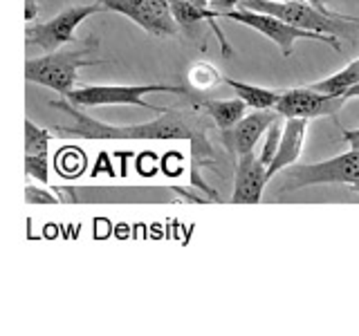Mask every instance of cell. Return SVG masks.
Masks as SVG:
<instances>
[{
	"mask_svg": "<svg viewBox=\"0 0 359 336\" xmlns=\"http://www.w3.org/2000/svg\"><path fill=\"white\" fill-rule=\"evenodd\" d=\"M50 108L61 110L72 117L70 126L50 128L54 137L63 139H90V141H180L187 139L191 144V186L202 190L207 197H216L218 193L202 179V168L216 164V153L211 148L209 130L216 126L209 115L200 108H166L155 119L146 123H130V126H110L88 112L72 101L56 99L50 101Z\"/></svg>",
	"mask_w": 359,
	"mask_h": 336,
	"instance_id": "1",
	"label": "cell"
},
{
	"mask_svg": "<svg viewBox=\"0 0 359 336\" xmlns=\"http://www.w3.org/2000/svg\"><path fill=\"white\" fill-rule=\"evenodd\" d=\"M238 7L263 11V14L278 16L290 25L308 29L325 36H337L355 43V31L359 29V18L339 14L334 9H319L306 0H287V3H272V0H241Z\"/></svg>",
	"mask_w": 359,
	"mask_h": 336,
	"instance_id": "2",
	"label": "cell"
},
{
	"mask_svg": "<svg viewBox=\"0 0 359 336\" xmlns=\"http://www.w3.org/2000/svg\"><path fill=\"white\" fill-rule=\"evenodd\" d=\"M97 48V38H86L81 48H59L45 56H39V59H27L25 78L29 83L45 85L61 97H67L74 90L76 74L81 67L106 63L104 59H93Z\"/></svg>",
	"mask_w": 359,
	"mask_h": 336,
	"instance_id": "3",
	"label": "cell"
},
{
	"mask_svg": "<svg viewBox=\"0 0 359 336\" xmlns=\"http://www.w3.org/2000/svg\"><path fill=\"white\" fill-rule=\"evenodd\" d=\"M276 197H285L314 184H357L359 182V150L351 148L317 164H292L276 173Z\"/></svg>",
	"mask_w": 359,
	"mask_h": 336,
	"instance_id": "4",
	"label": "cell"
},
{
	"mask_svg": "<svg viewBox=\"0 0 359 336\" xmlns=\"http://www.w3.org/2000/svg\"><path fill=\"white\" fill-rule=\"evenodd\" d=\"M189 94L182 85L168 83H144V85H81L74 88L65 99L81 108H101V106H137L151 112H164L166 108H157L149 101H144V94Z\"/></svg>",
	"mask_w": 359,
	"mask_h": 336,
	"instance_id": "5",
	"label": "cell"
},
{
	"mask_svg": "<svg viewBox=\"0 0 359 336\" xmlns=\"http://www.w3.org/2000/svg\"><path fill=\"white\" fill-rule=\"evenodd\" d=\"M220 18H227L233 22H241V25H247L256 31H261L263 36H267L269 41H274L280 52H283L285 59H290L292 52H294V43L306 38V41H321L325 45H330L334 52H341V41L337 36H325V34H314L308 29H301L290 25V22L280 20L278 16L272 14H263V11H254V9H245V7H236L231 11H224Z\"/></svg>",
	"mask_w": 359,
	"mask_h": 336,
	"instance_id": "6",
	"label": "cell"
},
{
	"mask_svg": "<svg viewBox=\"0 0 359 336\" xmlns=\"http://www.w3.org/2000/svg\"><path fill=\"white\" fill-rule=\"evenodd\" d=\"M106 11L104 5H99L93 0V5H70L63 11H59L54 18L48 22H36V25H27L25 29V41L27 48H36L43 52H54L74 41V31L81 22L90 16Z\"/></svg>",
	"mask_w": 359,
	"mask_h": 336,
	"instance_id": "7",
	"label": "cell"
},
{
	"mask_svg": "<svg viewBox=\"0 0 359 336\" xmlns=\"http://www.w3.org/2000/svg\"><path fill=\"white\" fill-rule=\"evenodd\" d=\"M106 11H115L130 18L135 25L157 38H171L180 34V25L173 16L171 0H95Z\"/></svg>",
	"mask_w": 359,
	"mask_h": 336,
	"instance_id": "8",
	"label": "cell"
},
{
	"mask_svg": "<svg viewBox=\"0 0 359 336\" xmlns=\"http://www.w3.org/2000/svg\"><path fill=\"white\" fill-rule=\"evenodd\" d=\"M346 104L344 97L323 94L314 88H292L280 90V99L276 104V112L283 119H317V117H334Z\"/></svg>",
	"mask_w": 359,
	"mask_h": 336,
	"instance_id": "9",
	"label": "cell"
},
{
	"mask_svg": "<svg viewBox=\"0 0 359 336\" xmlns=\"http://www.w3.org/2000/svg\"><path fill=\"white\" fill-rule=\"evenodd\" d=\"M171 9L180 25V31H182L189 41H196V43L200 41L202 48H205L207 27H211V31L216 34V38H218L222 56H233V48L229 45L227 36H224V31L218 27L220 14L216 9L200 7L196 3H191V0H171Z\"/></svg>",
	"mask_w": 359,
	"mask_h": 336,
	"instance_id": "10",
	"label": "cell"
},
{
	"mask_svg": "<svg viewBox=\"0 0 359 336\" xmlns=\"http://www.w3.org/2000/svg\"><path fill=\"white\" fill-rule=\"evenodd\" d=\"M280 115L272 108V110H256L252 115H245L231 130H222L220 132V141L224 144L236 160L247 153H254L258 139L272 128V123L278 121Z\"/></svg>",
	"mask_w": 359,
	"mask_h": 336,
	"instance_id": "11",
	"label": "cell"
},
{
	"mask_svg": "<svg viewBox=\"0 0 359 336\" xmlns=\"http://www.w3.org/2000/svg\"><path fill=\"white\" fill-rule=\"evenodd\" d=\"M269 182L267 164L254 153H247L236 160L233 195L236 204H258L263 200V190Z\"/></svg>",
	"mask_w": 359,
	"mask_h": 336,
	"instance_id": "12",
	"label": "cell"
},
{
	"mask_svg": "<svg viewBox=\"0 0 359 336\" xmlns=\"http://www.w3.org/2000/svg\"><path fill=\"white\" fill-rule=\"evenodd\" d=\"M308 121L310 119H299V117H292L285 121L283 126V134H280V144H278V150L276 157L272 160L267 168V175L269 179H274L278 171L283 168L297 164L299 155L303 150V141H306V130H308Z\"/></svg>",
	"mask_w": 359,
	"mask_h": 336,
	"instance_id": "13",
	"label": "cell"
},
{
	"mask_svg": "<svg viewBox=\"0 0 359 336\" xmlns=\"http://www.w3.org/2000/svg\"><path fill=\"white\" fill-rule=\"evenodd\" d=\"M196 108H200L205 115L211 117V121L222 130H231L236 123L245 117V110L250 108L241 97L233 99H198Z\"/></svg>",
	"mask_w": 359,
	"mask_h": 336,
	"instance_id": "14",
	"label": "cell"
},
{
	"mask_svg": "<svg viewBox=\"0 0 359 336\" xmlns=\"http://www.w3.org/2000/svg\"><path fill=\"white\" fill-rule=\"evenodd\" d=\"M224 83H227L236 92V97H241L252 110H272V108H276L278 99H280L278 90H267L261 85L233 81V78H229V76H224Z\"/></svg>",
	"mask_w": 359,
	"mask_h": 336,
	"instance_id": "15",
	"label": "cell"
},
{
	"mask_svg": "<svg viewBox=\"0 0 359 336\" xmlns=\"http://www.w3.org/2000/svg\"><path fill=\"white\" fill-rule=\"evenodd\" d=\"M357 83H359V61L355 59L353 63H348L341 72H337L328 78H321V81L312 83L310 88L319 90L323 94H330V97H346L348 90Z\"/></svg>",
	"mask_w": 359,
	"mask_h": 336,
	"instance_id": "16",
	"label": "cell"
},
{
	"mask_svg": "<svg viewBox=\"0 0 359 336\" xmlns=\"http://www.w3.org/2000/svg\"><path fill=\"white\" fill-rule=\"evenodd\" d=\"M189 83L198 92H209V90L224 83V76H220V72L209 63H196L189 70Z\"/></svg>",
	"mask_w": 359,
	"mask_h": 336,
	"instance_id": "17",
	"label": "cell"
},
{
	"mask_svg": "<svg viewBox=\"0 0 359 336\" xmlns=\"http://www.w3.org/2000/svg\"><path fill=\"white\" fill-rule=\"evenodd\" d=\"M52 137H54L52 130L39 128L32 119H25V155L48 153Z\"/></svg>",
	"mask_w": 359,
	"mask_h": 336,
	"instance_id": "18",
	"label": "cell"
},
{
	"mask_svg": "<svg viewBox=\"0 0 359 336\" xmlns=\"http://www.w3.org/2000/svg\"><path fill=\"white\" fill-rule=\"evenodd\" d=\"M25 173H27V177L39 179L41 184H48L50 182V160H48V153L25 155Z\"/></svg>",
	"mask_w": 359,
	"mask_h": 336,
	"instance_id": "19",
	"label": "cell"
},
{
	"mask_svg": "<svg viewBox=\"0 0 359 336\" xmlns=\"http://www.w3.org/2000/svg\"><path fill=\"white\" fill-rule=\"evenodd\" d=\"M283 119V117H280ZM280 119L278 121H274L272 123V128L267 130V134H265V141H263V148H261V160L267 164V168H269V164H272V160L276 157V150H278V144H280V134H283V126H280Z\"/></svg>",
	"mask_w": 359,
	"mask_h": 336,
	"instance_id": "20",
	"label": "cell"
},
{
	"mask_svg": "<svg viewBox=\"0 0 359 336\" xmlns=\"http://www.w3.org/2000/svg\"><path fill=\"white\" fill-rule=\"evenodd\" d=\"M25 202H27V204H56V202H61V200H59V195L54 193V190L27 184L25 186Z\"/></svg>",
	"mask_w": 359,
	"mask_h": 336,
	"instance_id": "21",
	"label": "cell"
},
{
	"mask_svg": "<svg viewBox=\"0 0 359 336\" xmlns=\"http://www.w3.org/2000/svg\"><path fill=\"white\" fill-rule=\"evenodd\" d=\"M238 3H241V0H209V7L216 9L218 14L222 16L224 11H231V9L238 7Z\"/></svg>",
	"mask_w": 359,
	"mask_h": 336,
	"instance_id": "22",
	"label": "cell"
},
{
	"mask_svg": "<svg viewBox=\"0 0 359 336\" xmlns=\"http://www.w3.org/2000/svg\"><path fill=\"white\" fill-rule=\"evenodd\" d=\"M54 193L59 195L61 202H79V195H76V190L72 186H56Z\"/></svg>",
	"mask_w": 359,
	"mask_h": 336,
	"instance_id": "23",
	"label": "cell"
},
{
	"mask_svg": "<svg viewBox=\"0 0 359 336\" xmlns=\"http://www.w3.org/2000/svg\"><path fill=\"white\" fill-rule=\"evenodd\" d=\"M341 139L351 146V148H357L359 150V128L357 130H346L341 128Z\"/></svg>",
	"mask_w": 359,
	"mask_h": 336,
	"instance_id": "24",
	"label": "cell"
},
{
	"mask_svg": "<svg viewBox=\"0 0 359 336\" xmlns=\"http://www.w3.org/2000/svg\"><path fill=\"white\" fill-rule=\"evenodd\" d=\"M39 0H25V22H32L39 18Z\"/></svg>",
	"mask_w": 359,
	"mask_h": 336,
	"instance_id": "25",
	"label": "cell"
},
{
	"mask_svg": "<svg viewBox=\"0 0 359 336\" xmlns=\"http://www.w3.org/2000/svg\"><path fill=\"white\" fill-rule=\"evenodd\" d=\"M306 3L314 5V7H319V9H332L330 7V0H306Z\"/></svg>",
	"mask_w": 359,
	"mask_h": 336,
	"instance_id": "26",
	"label": "cell"
},
{
	"mask_svg": "<svg viewBox=\"0 0 359 336\" xmlns=\"http://www.w3.org/2000/svg\"><path fill=\"white\" fill-rule=\"evenodd\" d=\"M357 97H359V83H357V85H353L351 90H348L344 99H346V101H351V99H357Z\"/></svg>",
	"mask_w": 359,
	"mask_h": 336,
	"instance_id": "27",
	"label": "cell"
},
{
	"mask_svg": "<svg viewBox=\"0 0 359 336\" xmlns=\"http://www.w3.org/2000/svg\"><path fill=\"white\" fill-rule=\"evenodd\" d=\"M191 3H196L200 7H209V0H191Z\"/></svg>",
	"mask_w": 359,
	"mask_h": 336,
	"instance_id": "28",
	"label": "cell"
},
{
	"mask_svg": "<svg viewBox=\"0 0 359 336\" xmlns=\"http://www.w3.org/2000/svg\"><path fill=\"white\" fill-rule=\"evenodd\" d=\"M351 188H353V190H355V193H357V195H359V182H357V184H353V186H351Z\"/></svg>",
	"mask_w": 359,
	"mask_h": 336,
	"instance_id": "29",
	"label": "cell"
},
{
	"mask_svg": "<svg viewBox=\"0 0 359 336\" xmlns=\"http://www.w3.org/2000/svg\"><path fill=\"white\" fill-rule=\"evenodd\" d=\"M272 3H287V0H272Z\"/></svg>",
	"mask_w": 359,
	"mask_h": 336,
	"instance_id": "30",
	"label": "cell"
},
{
	"mask_svg": "<svg viewBox=\"0 0 359 336\" xmlns=\"http://www.w3.org/2000/svg\"><path fill=\"white\" fill-rule=\"evenodd\" d=\"M357 61H359V59H357Z\"/></svg>",
	"mask_w": 359,
	"mask_h": 336,
	"instance_id": "31",
	"label": "cell"
}]
</instances>
